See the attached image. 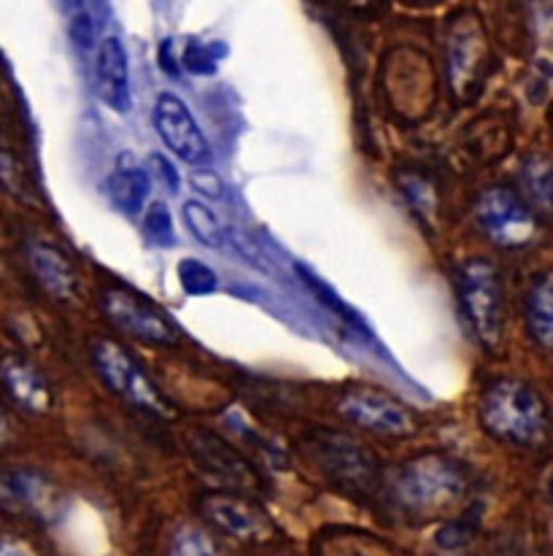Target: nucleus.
Wrapping results in <instances>:
<instances>
[{
    "mask_svg": "<svg viewBox=\"0 0 553 556\" xmlns=\"http://www.w3.org/2000/svg\"><path fill=\"white\" fill-rule=\"evenodd\" d=\"M159 60H163L165 71H168V76H179L176 74V60H170V43H163V52H159Z\"/></svg>",
    "mask_w": 553,
    "mask_h": 556,
    "instance_id": "obj_28",
    "label": "nucleus"
},
{
    "mask_svg": "<svg viewBox=\"0 0 553 556\" xmlns=\"http://www.w3.org/2000/svg\"><path fill=\"white\" fill-rule=\"evenodd\" d=\"M149 165H152L154 174L165 181V187H168L170 192L179 189V174H176V168L163 157V154H152V157H149Z\"/></svg>",
    "mask_w": 553,
    "mask_h": 556,
    "instance_id": "obj_27",
    "label": "nucleus"
},
{
    "mask_svg": "<svg viewBox=\"0 0 553 556\" xmlns=\"http://www.w3.org/2000/svg\"><path fill=\"white\" fill-rule=\"evenodd\" d=\"M146 232L157 247H173L176 241V230H173V219H170V211L165 203H152L146 214Z\"/></svg>",
    "mask_w": 553,
    "mask_h": 556,
    "instance_id": "obj_25",
    "label": "nucleus"
},
{
    "mask_svg": "<svg viewBox=\"0 0 553 556\" xmlns=\"http://www.w3.org/2000/svg\"><path fill=\"white\" fill-rule=\"evenodd\" d=\"M168 556H219L211 538L197 527H181L170 541Z\"/></svg>",
    "mask_w": 553,
    "mask_h": 556,
    "instance_id": "obj_23",
    "label": "nucleus"
},
{
    "mask_svg": "<svg viewBox=\"0 0 553 556\" xmlns=\"http://www.w3.org/2000/svg\"><path fill=\"white\" fill-rule=\"evenodd\" d=\"M154 125H157V132L165 141V147L173 154H179L184 163H208L211 149H208L203 130L197 127L195 116L190 114L184 100L176 98V94L170 92L159 94L157 103H154Z\"/></svg>",
    "mask_w": 553,
    "mask_h": 556,
    "instance_id": "obj_9",
    "label": "nucleus"
},
{
    "mask_svg": "<svg viewBox=\"0 0 553 556\" xmlns=\"http://www.w3.org/2000/svg\"><path fill=\"white\" fill-rule=\"evenodd\" d=\"M92 365L101 372L111 392L119 394L127 403L138 405V408L149 410L154 416H168L170 405L165 403L163 392L157 383L146 376V370L127 354L121 343L111 341V338H95L90 346Z\"/></svg>",
    "mask_w": 553,
    "mask_h": 556,
    "instance_id": "obj_4",
    "label": "nucleus"
},
{
    "mask_svg": "<svg viewBox=\"0 0 553 556\" xmlns=\"http://www.w3.org/2000/svg\"><path fill=\"white\" fill-rule=\"evenodd\" d=\"M451 85L462 98H467L475 87V76H480L484 65V41L475 27H456L451 36Z\"/></svg>",
    "mask_w": 553,
    "mask_h": 556,
    "instance_id": "obj_15",
    "label": "nucleus"
},
{
    "mask_svg": "<svg viewBox=\"0 0 553 556\" xmlns=\"http://www.w3.org/2000/svg\"><path fill=\"white\" fill-rule=\"evenodd\" d=\"M478 416L491 438L516 446H538L549 432L543 397L518 378H497L480 397Z\"/></svg>",
    "mask_w": 553,
    "mask_h": 556,
    "instance_id": "obj_1",
    "label": "nucleus"
},
{
    "mask_svg": "<svg viewBox=\"0 0 553 556\" xmlns=\"http://www.w3.org/2000/svg\"><path fill=\"white\" fill-rule=\"evenodd\" d=\"M98 94L108 109L130 111V68H127V54L119 38L108 36L98 49V68H95Z\"/></svg>",
    "mask_w": 553,
    "mask_h": 556,
    "instance_id": "obj_12",
    "label": "nucleus"
},
{
    "mask_svg": "<svg viewBox=\"0 0 553 556\" xmlns=\"http://www.w3.org/2000/svg\"><path fill=\"white\" fill-rule=\"evenodd\" d=\"M480 230L502 249H522L538 236V216L522 194L507 187H491L475 203Z\"/></svg>",
    "mask_w": 553,
    "mask_h": 556,
    "instance_id": "obj_5",
    "label": "nucleus"
},
{
    "mask_svg": "<svg viewBox=\"0 0 553 556\" xmlns=\"http://www.w3.org/2000/svg\"><path fill=\"white\" fill-rule=\"evenodd\" d=\"M518 189L538 219L553 222V163L545 154H532L518 168Z\"/></svg>",
    "mask_w": 553,
    "mask_h": 556,
    "instance_id": "obj_14",
    "label": "nucleus"
},
{
    "mask_svg": "<svg viewBox=\"0 0 553 556\" xmlns=\"http://www.w3.org/2000/svg\"><path fill=\"white\" fill-rule=\"evenodd\" d=\"M201 514L203 519L219 527L224 535L237 538V541H262L265 535L273 532L265 510L259 505L248 503L241 494H206V497H201Z\"/></svg>",
    "mask_w": 553,
    "mask_h": 556,
    "instance_id": "obj_10",
    "label": "nucleus"
},
{
    "mask_svg": "<svg viewBox=\"0 0 553 556\" xmlns=\"http://www.w3.org/2000/svg\"><path fill=\"white\" fill-rule=\"evenodd\" d=\"M192 448H195L201 465L208 467L214 476L230 478V481L237 483H254L252 467L243 463L237 454H232L219 438L211 435V432H195V435H192Z\"/></svg>",
    "mask_w": 553,
    "mask_h": 556,
    "instance_id": "obj_17",
    "label": "nucleus"
},
{
    "mask_svg": "<svg viewBox=\"0 0 553 556\" xmlns=\"http://www.w3.org/2000/svg\"><path fill=\"white\" fill-rule=\"evenodd\" d=\"M467 478L453 459L427 454L400 467L395 478V494L408 510L429 514L456 503L464 494Z\"/></svg>",
    "mask_w": 553,
    "mask_h": 556,
    "instance_id": "obj_3",
    "label": "nucleus"
},
{
    "mask_svg": "<svg viewBox=\"0 0 553 556\" xmlns=\"http://www.w3.org/2000/svg\"><path fill=\"white\" fill-rule=\"evenodd\" d=\"M224 54V47H217V43H201V41H190L184 52V65L187 71L197 76H211L217 74L219 68V58Z\"/></svg>",
    "mask_w": 553,
    "mask_h": 556,
    "instance_id": "obj_24",
    "label": "nucleus"
},
{
    "mask_svg": "<svg viewBox=\"0 0 553 556\" xmlns=\"http://www.w3.org/2000/svg\"><path fill=\"white\" fill-rule=\"evenodd\" d=\"M49 483L30 470L9 472L3 481V497L9 505H20L27 514H41L49 503Z\"/></svg>",
    "mask_w": 553,
    "mask_h": 556,
    "instance_id": "obj_19",
    "label": "nucleus"
},
{
    "mask_svg": "<svg viewBox=\"0 0 553 556\" xmlns=\"http://www.w3.org/2000/svg\"><path fill=\"white\" fill-rule=\"evenodd\" d=\"M353 556H359V554H353Z\"/></svg>",
    "mask_w": 553,
    "mask_h": 556,
    "instance_id": "obj_30",
    "label": "nucleus"
},
{
    "mask_svg": "<svg viewBox=\"0 0 553 556\" xmlns=\"http://www.w3.org/2000/svg\"><path fill=\"white\" fill-rule=\"evenodd\" d=\"M27 265L33 276L41 283L43 292L54 300H70L79 289V276H76L74 263L60 252L57 247L47 241L27 243Z\"/></svg>",
    "mask_w": 553,
    "mask_h": 556,
    "instance_id": "obj_11",
    "label": "nucleus"
},
{
    "mask_svg": "<svg viewBox=\"0 0 553 556\" xmlns=\"http://www.w3.org/2000/svg\"><path fill=\"white\" fill-rule=\"evenodd\" d=\"M108 194L114 205L125 214H138L149 198L146 170L132 163V154H119L114 174L108 176Z\"/></svg>",
    "mask_w": 553,
    "mask_h": 556,
    "instance_id": "obj_16",
    "label": "nucleus"
},
{
    "mask_svg": "<svg viewBox=\"0 0 553 556\" xmlns=\"http://www.w3.org/2000/svg\"><path fill=\"white\" fill-rule=\"evenodd\" d=\"M179 281L190 294H211L219 289V278L201 260H181Z\"/></svg>",
    "mask_w": 553,
    "mask_h": 556,
    "instance_id": "obj_21",
    "label": "nucleus"
},
{
    "mask_svg": "<svg viewBox=\"0 0 553 556\" xmlns=\"http://www.w3.org/2000/svg\"><path fill=\"white\" fill-rule=\"evenodd\" d=\"M3 383L9 397L20 405L22 410H30V414H43V410L52 405V389H49L47 378L41 376V370L36 365H30L27 359L9 357L3 359Z\"/></svg>",
    "mask_w": 553,
    "mask_h": 556,
    "instance_id": "obj_13",
    "label": "nucleus"
},
{
    "mask_svg": "<svg viewBox=\"0 0 553 556\" xmlns=\"http://www.w3.org/2000/svg\"><path fill=\"white\" fill-rule=\"evenodd\" d=\"M300 278H303V281L308 283V287H311V292L317 294V300H319V303L324 305V308H330L332 314H335V316H340V319L346 321L348 327H362V321H359V316L353 314V311L348 308V305L343 303V300L337 298L335 292H332V289L327 287V283H324V281H319V278L313 276L311 270H308V268H303V265H300Z\"/></svg>",
    "mask_w": 553,
    "mask_h": 556,
    "instance_id": "obj_22",
    "label": "nucleus"
},
{
    "mask_svg": "<svg viewBox=\"0 0 553 556\" xmlns=\"http://www.w3.org/2000/svg\"><path fill=\"white\" fill-rule=\"evenodd\" d=\"M3 556H30V554H27L22 546H14V543H11V541H5Z\"/></svg>",
    "mask_w": 553,
    "mask_h": 556,
    "instance_id": "obj_29",
    "label": "nucleus"
},
{
    "mask_svg": "<svg viewBox=\"0 0 553 556\" xmlns=\"http://www.w3.org/2000/svg\"><path fill=\"white\" fill-rule=\"evenodd\" d=\"M184 222L190 225L192 236H195L203 247H211V249L221 247L219 219L206 208V205L195 203V200H192V203H187L184 205Z\"/></svg>",
    "mask_w": 553,
    "mask_h": 556,
    "instance_id": "obj_20",
    "label": "nucleus"
},
{
    "mask_svg": "<svg viewBox=\"0 0 553 556\" xmlns=\"http://www.w3.org/2000/svg\"><path fill=\"white\" fill-rule=\"evenodd\" d=\"M456 298L470 330L489 352L500 349L505 332V298L502 281L489 260H467L456 270Z\"/></svg>",
    "mask_w": 553,
    "mask_h": 556,
    "instance_id": "obj_2",
    "label": "nucleus"
},
{
    "mask_svg": "<svg viewBox=\"0 0 553 556\" xmlns=\"http://www.w3.org/2000/svg\"><path fill=\"white\" fill-rule=\"evenodd\" d=\"M340 414L362 430L389 438H406L416 432V416L406 403L378 389H351L340 397Z\"/></svg>",
    "mask_w": 553,
    "mask_h": 556,
    "instance_id": "obj_7",
    "label": "nucleus"
},
{
    "mask_svg": "<svg viewBox=\"0 0 553 556\" xmlns=\"http://www.w3.org/2000/svg\"><path fill=\"white\" fill-rule=\"evenodd\" d=\"M192 187L201 194H206V198H221L224 194V185H221L219 176L211 174V170H195L192 174Z\"/></svg>",
    "mask_w": 553,
    "mask_h": 556,
    "instance_id": "obj_26",
    "label": "nucleus"
},
{
    "mask_svg": "<svg viewBox=\"0 0 553 556\" xmlns=\"http://www.w3.org/2000/svg\"><path fill=\"white\" fill-rule=\"evenodd\" d=\"M101 308L119 330L130 332L136 341L149 346H173L179 341L173 321L141 294L127 289H106L101 294Z\"/></svg>",
    "mask_w": 553,
    "mask_h": 556,
    "instance_id": "obj_6",
    "label": "nucleus"
},
{
    "mask_svg": "<svg viewBox=\"0 0 553 556\" xmlns=\"http://www.w3.org/2000/svg\"><path fill=\"white\" fill-rule=\"evenodd\" d=\"M311 457L324 476L346 489H370L375 483V459L340 432H317L311 438Z\"/></svg>",
    "mask_w": 553,
    "mask_h": 556,
    "instance_id": "obj_8",
    "label": "nucleus"
},
{
    "mask_svg": "<svg viewBox=\"0 0 553 556\" xmlns=\"http://www.w3.org/2000/svg\"><path fill=\"white\" fill-rule=\"evenodd\" d=\"M527 325L535 341L553 352V270L535 278L527 292Z\"/></svg>",
    "mask_w": 553,
    "mask_h": 556,
    "instance_id": "obj_18",
    "label": "nucleus"
}]
</instances>
